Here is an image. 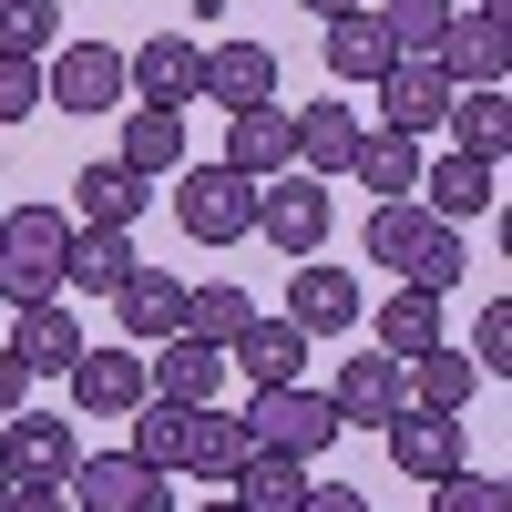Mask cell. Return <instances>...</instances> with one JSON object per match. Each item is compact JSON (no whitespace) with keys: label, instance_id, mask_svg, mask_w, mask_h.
<instances>
[{"label":"cell","instance_id":"cell-22","mask_svg":"<svg viewBox=\"0 0 512 512\" xmlns=\"http://www.w3.org/2000/svg\"><path fill=\"white\" fill-rule=\"evenodd\" d=\"M226 369H246L256 390H287V379H308V328H287V318H246V338L226 349Z\"/></svg>","mask_w":512,"mask_h":512},{"label":"cell","instance_id":"cell-14","mask_svg":"<svg viewBox=\"0 0 512 512\" xmlns=\"http://www.w3.org/2000/svg\"><path fill=\"white\" fill-rule=\"evenodd\" d=\"M195 103H226V113H246V103H277V52H267V41H205Z\"/></svg>","mask_w":512,"mask_h":512},{"label":"cell","instance_id":"cell-17","mask_svg":"<svg viewBox=\"0 0 512 512\" xmlns=\"http://www.w3.org/2000/svg\"><path fill=\"white\" fill-rule=\"evenodd\" d=\"M287 134H297V175H349L359 164V144H369V123H359V103H308V113H287Z\"/></svg>","mask_w":512,"mask_h":512},{"label":"cell","instance_id":"cell-19","mask_svg":"<svg viewBox=\"0 0 512 512\" xmlns=\"http://www.w3.org/2000/svg\"><path fill=\"white\" fill-rule=\"evenodd\" d=\"M277 318H287V328H308V338L359 328V277H349V267H318V256H308V267L287 277V308H277Z\"/></svg>","mask_w":512,"mask_h":512},{"label":"cell","instance_id":"cell-1","mask_svg":"<svg viewBox=\"0 0 512 512\" xmlns=\"http://www.w3.org/2000/svg\"><path fill=\"white\" fill-rule=\"evenodd\" d=\"M236 420H246V441H256V451H287V461H308V451L338 441V410H328V390H308V379H287V390H256Z\"/></svg>","mask_w":512,"mask_h":512},{"label":"cell","instance_id":"cell-38","mask_svg":"<svg viewBox=\"0 0 512 512\" xmlns=\"http://www.w3.org/2000/svg\"><path fill=\"white\" fill-rule=\"evenodd\" d=\"M72 205H11V236H0V246H21V256H52V267H62V256H72Z\"/></svg>","mask_w":512,"mask_h":512},{"label":"cell","instance_id":"cell-18","mask_svg":"<svg viewBox=\"0 0 512 512\" xmlns=\"http://www.w3.org/2000/svg\"><path fill=\"white\" fill-rule=\"evenodd\" d=\"M113 164L134 185H164V175H185V113H164V103H123V144Z\"/></svg>","mask_w":512,"mask_h":512},{"label":"cell","instance_id":"cell-40","mask_svg":"<svg viewBox=\"0 0 512 512\" xmlns=\"http://www.w3.org/2000/svg\"><path fill=\"white\" fill-rule=\"evenodd\" d=\"M431 512H512V492H502V472H451V482H431Z\"/></svg>","mask_w":512,"mask_h":512},{"label":"cell","instance_id":"cell-32","mask_svg":"<svg viewBox=\"0 0 512 512\" xmlns=\"http://www.w3.org/2000/svg\"><path fill=\"white\" fill-rule=\"evenodd\" d=\"M451 154H482V164H502V144H512V103L502 93H451Z\"/></svg>","mask_w":512,"mask_h":512},{"label":"cell","instance_id":"cell-34","mask_svg":"<svg viewBox=\"0 0 512 512\" xmlns=\"http://www.w3.org/2000/svg\"><path fill=\"white\" fill-rule=\"evenodd\" d=\"M62 52V0H0V62H52Z\"/></svg>","mask_w":512,"mask_h":512},{"label":"cell","instance_id":"cell-13","mask_svg":"<svg viewBox=\"0 0 512 512\" xmlns=\"http://www.w3.org/2000/svg\"><path fill=\"white\" fill-rule=\"evenodd\" d=\"M195 72H205V41H195V31H154L144 52H123L134 103H164V113H185V103H195Z\"/></svg>","mask_w":512,"mask_h":512},{"label":"cell","instance_id":"cell-24","mask_svg":"<svg viewBox=\"0 0 512 512\" xmlns=\"http://www.w3.org/2000/svg\"><path fill=\"white\" fill-rule=\"evenodd\" d=\"M134 267H144V246L123 236V226H82V236H72V256H62V277H72L82 297H113Z\"/></svg>","mask_w":512,"mask_h":512},{"label":"cell","instance_id":"cell-49","mask_svg":"<svg viewBox=\"0 0 512 512\" xmlns=\"http://www.w3.org/2000/svg\"><path fill=\"white\" fill-rule=\"evenodd\" d=\"M0 512H11V482H0Z\"/></svg>","mask_w":512,"mask_h":512},{"label":"cell","instance_id":"cell-36","mask_svg":"<svg viewBox=\"0 0 512 512\" xmlns=\"http://www.w3.org/2000/svg\"><path fill=\"white\" fill-rule=\"evenodd\" d=\"M461 277H472V236H461V226H431V236H420V256L400 267V287H420V297H451Z\"/></svg>","mask_w":512,"mask_h":512},{"label":"cell","instance_id":"cell-48","mask_svg":"<svg viewBox=\"0 0 512 512\" xmlns=\"http://www.w3.org/2000/svg\"><path fill=\"white\" fill-rule=\"evenodd\" d=\"M0 236H11V205H0Z\"/></svg>","mask_w":512,"mask_h":512},{"label":"cell","instance_id":"cell-3","mask_svg":"<svg viewBox=\"0 0 512 512\" xmlns=\"http://www.w3.org/2000/svg\"><path fill=\"white\" fill-rule=\"evenodd\" d=\"M82 461V431H62L52 410H11L0 420V482L11 492H62Z\"/></svg>","mask_w":512,"mask_h":512},{"label":"cell","instance_id":"cell-4","mask_svg":"<svg viewBox=\"0 0 512 512\" xmlns=\"http://www.w3.org/2000/svg\"><path fill=\"white\" fill-rule=\"evenodd\" d=\"M62 492L72 512H175V472H144L134 451H82Z\"/></svg>","mask_w":512,"mask_h":512},{"label":"cell","instance_id":"cell-25","mask_svg":"<svg viewBox=\"0 0 512 512\" xmlns=\"http://www.w3.org/2000/svg\"><path fill=\"white\" fill-rule=\"evenodd\" d=\"M400 369H410V410H441V420H461L472 390H482V369L461 359V349H420V359H400Z\"/></svg>","mask_w":512,"mask_h":512},{"label":"cell","instance_id":"cell-43","mask_svg":"<svg viewBox=\"0 0 512 512\" xmlns=\"http://www.w3.org/2000/svg\"><path fill=\"white\" fill-rule=\"evenodd\" d=\"M297 512H369L349 482H308V502H297Z\"/></svg>","mask_w":512,"mask_h":512},{"label":"cell","instance_id":"cell-15","mask_svg":"<svg viewBox=\"0 0 512 512\" xmlns=\"http://www.w3.org/2000/svg\"><path fill=\"white\" fill-rule=\"evenodd\" d=\"M113 318H123V349H164V338H185V277L134 267V277L113 287Z\"/></svg>","mask_w":512,"mask_h":512},{"label":"cell","instance_id":"cell-7","mask_svg":"<svg viewBox=\"0 0 512 512\" xmlns=\"http://www.w3.org/2000/svg\"><path fill=\"white\" fill-rule=\"evenodd\" d=\"M328 410H338V431H379V420L410 410V369L390 349H349L338 379H328Z\"/></svg>","mask_w":512,"mask_h":512},{"label":"cell","instance_id":"cell-21","mask_svg":"<svg viewBox=\"0 0 512 512\" xmlns=\"http://www.w3.org/2000/svg\"><path fill=\"white\" fill-rule=\"evenodd\" d=\"M0 349H11V359H21L31 379H62V369H72L82 349H93V338H82V318H72L62 297H52V308H21V318H11V338H0Z\"/></svg>","mask_w":512,"mask_h":512},{"label":"cell","instance_id":"cell-44","mask_svg":"<svg viewBox=\"0 0 512 512\" xmlns=\"http://www.w3.org/2000/svg\"><path fill=\"white\" fill-rule=\"evenodd\" d=\"M21 400H31V369H21V359H11V349H0V420H11V410H21Z\"/></svg>","mask_w":512,"mask_h":512},{"label":"cell","instance_id":"cell-12","mask_svg":"<svg viewBox=\"0 0 512 512\" xmlns=\"http://www.w3.org/2000/svg\"><path fill=\"white\" fill-rule=\"evenodd\" d=\"M144 390L175 400V410H216L226 400V349H205V338H164V349H144Z\"/></svg>","mask_w":512,"mask_h":512},{"label":"cell","instance_id":"cell-35","mask_svg":"<svg viewBox=\"0 0 512 512\" xmlns=\"http://www.w3.org/2000/svg\"><path fill=\"white\" fill-rule=\"evenodd\" d=\"M420 236H431V216H420V205L400 195V205H369V226H359V246H369V267H410V256H420Z\"/></svg>","mask_w":512,"mask_h":512},{"label":"cell","instance_id":"cell-45","mask_svg":"<svg viewBox=\"0 0 512 512\" xmlns=\"http://www.w3.org/2000/svg\"><path fill=\"white\" fill-rule=\"evenodd\" d=\"M11 512H72V492H11Z\"/></svg>","mask_w":512,"mask_h":512},{"label":"cell","instance_id":"cell-37","mask_svg":"<svg viewBox=\"0 0 512 512\" xmlns=\"http://www.w3.org/2000/svg\"><path fill=\"white\" fill-rule=\"evenodd\" d=\"M369 11H379V31H390L400 62H431V41H441V21L461 11V0H369Z\"/></svg>","mask_w":512,"mask_h":512},{"label":"cell","instance_id":"cell-47","mask_svg":"<svg viewBox=\"0 0 512 512\" xmlns=\"http://www.w3.org/2000/svg\"><path fill=\"white\" fill-rule=\"evenodd\" d=\"M195 512H236V492H216V502H195Z\"/></svg>","mask_w":512,"mask_h":512},{"label":"cell","instance_id":"cell-42","mask_svg":"<svg viewBox=\"0 0 512 512\" xmlns=\"http://www.w3.org/2000/svg\"><path fill=\"white\" fill-rule=\"evenodd\" d=\"M41 113V62H0V123H31Z\"/></svg>","mask_w":512,"mask_h":512},{"label":"cell","instance_id":"cell-41","mask_svg":"<svg viewBox=\"0 0 512 512\" xmlns=\"http://www.w3.org/2000/svg\"><path fill=\"white\" fill-rule=\"evenodd\" d=\"M461 359H472L482 379H502V369H512V308H502V297L472 318V349H461Z\"/></svg>","mask_w":512,"mask_h":512},{"label":"cell","instance_id":"cell-6","mask_svg":"<svg viewBox=\"0 0 512 512\" xmlns=\"http://www.w3.org/2000/svg\"><path fill=\"white\" fill-rule=\"evenodd\" d=\"M123 52L113 41H62L52 62H41V103H62V113H123Z\"/></svg>","mask_w":512,"mask_h":512},{"label":"cell","instance_id":"cell-2","mask_svg":"<svg viewBox=\"0 0 512 512\" xmlns=\"http://www.w3.org/2000/svg\"><path fill=\"white\" fill-rule=\"evenodd\" d=\"M175 226H185L195 246H236V236H256V185L236 175V164H185Z\"/></svg>","mask_w":512,"mask_h":512},{"label":"cell","instance_id":"cell-46","mask_svg":"<svg viewBox=\"0 0 512 512\" xmlns=\"http://www.w3.org/2000/svg\"><path fill=\"white\" fill-rule=\"evenodd\" d=\"M308 21H349V11H369V0H297Z\"/></svg>","mask_w":512,"mask_h":512},{"label":"cell","instance_id":"cell-26","mask_svg":"<svg viewBox=\"0 0 512 512\" xmlns=\"http://www.w3.org/2000/svg\"><path fill=\"white\" fill-rule=\"evenodd\" d=\"M226 492H236V512H297V502H308V461H287V451H246Z\"/></svg>","mask_w":512,"mask_h":512},{"label":"cell","instance_id":"cell-30","mask_svg":"<svg viewBox=\"0 0 512 512\" xmlns=\"http://www.w3.org/2000/svg\"><path fill=\"white\" fill-rule=\"evenodd\" d=\"M400 52H390V31H379V11H349V21H328V72L338 82H379Z\"/></svg>","mask_w":512,"mask_h":512},{"label":"cell","instance_id":"cell-16","mask_svg":"<svg viewBox=\"0 0 512 512\" xmlns=\"http://www.w3.org/2000/svg\"><path fill=\"white\" fill-rule=\"evenodd\" d=\"M369 93H379V113H390V123H379V134H441V113H451V82H441V62H390V72H379L369 82Z\"/></svg>","mask_w":512,"mask_h":512},{"label":"cell","instance_id":"cell-9","mask_svg":"<svg viewBox=\"0 0 512 512\" xmlns=\"http://www.w3.org/2000/svg\"><path fill=\"white\" fill-rule=\"evenodd\" d=\"M420 216L431 226H472V216H492L502 205V164H482V154H441V164H420Z\"/></svg>","mask_w":512,"mask_h":512},{"label":"cell","instance_id":"cell-5","mask_svg":"<svg viewBox=\"0 0 512 512\" xmlns=\"http://www.w3.org/2000/svg\"><path fill=\"white\" fill-rule=\"evenodd\" d=\"M256 236H267L277 256H297V267H308V256L328 246V185H318V175H297V164H287V175H267V185H256Z\"/></svg>","mask_w":512,"mask_h":512},{"label":"cell","instance_id":"cell-33","mask_svg":"<svg viewBox=\"0 0 512 512\" xmlns=\"http://www.w3.org/2000/svg\"><path fill=\"white\" fill-rule=\"evenodd\" d=\"M185 441H195V410L144 400V410H134V441H123V451H134L144 472H185Z\"/></svg>","mask_w":512,"mask_h":512},{"label":"cell","instance_id":"cell-23","mask_svg":"<svg viewBox=\"0 0 512 512\" xmlns=\"http://www.w3.org/2000/svg\"><path fill=\"white\" fill-rule=\"evenodd\" d=\"M134 216H144V185L123 175L113 154H93V164L72 175V226H123V236H134Z\"/></svg>","mask_w":512,"mask_h":512},{"label":"cell","instance_id":"cell-29","mask_svg":"<svg viewBox=\"0 0 512 512\" xmlns=\"http://www.w3.org/2000/svg\"><path fill=\"white\" fill-rule=\"evenodd\" d=\"M246 451H256V441H246V420H236L226 400H216V410H195V441H185V472H205V482H216V492H226Z\"/></svg>","mask_w":512,"mask_h":512},{"label":"cell","instance_id":"cell-28","mask_svg":"<svg viewBox=\"0 0 512 512\" xmlns=\"http://www.w3.org/2000/svg\"><path fill=\"white\" fill-rule=\"evenodd\" d=\"M246 318H256V297H246L236 277L185 287V338H205V349H236V338H246Z\"/></svg>","mask_w":512,"mask_h":512},{"label":"cell","instance_id":"cell-10","mask_svg":"<svg viewBox=\"0 0 512 512\" xmlns=\"http://www.w3.org/2000/svg\"><path fill=\"white\" fill-rule=\"evenodd\" d=\"M62 379H72V410H82V420H134V410L154 400V390H144V349H82Z\"/></svg>","mask_w":512,"mask_h":512},{"label":"cell","instance_id":"cell-39","mask_svg":"<svg viewBox=\"0 0 512 512\" xmlns=\"http://www.w3.org/2000/svg\"><path fill=\"white\" fill-rule=\"evenodd\" d=\"M52 297H62V267H52V256H21V246H0V308H52Z\"/></svg>","mask_w":512,"mask_h":512},{"label":"cell","instance_id":"cell-8","mask_svg":"<svg viewBox=\"0 0 512 512\" xmlns=\"http://www.w3.org/2000/svg\"><path fill=\"white\" fill-rule=\"evenodd\" d=\"M431 62L451 93H502V72H512V21H482V11H451L441 41H431Z\"/></svg>","mask_w":512,"mask_h":512},{"label":"cell","instance_id":"cell-20","mask_svg":"<svg viewBox=\"0 0 512 512\" xmlns=\"http://www.w3.org/2000/svg\"><path fill=\"white\" fill-rule=\"evenodd\" d=\"M216 164H236L246 185L287 175V164H297V134H287V103H246V113H226V154H216Z\"/></svg>","mask_w":512,"mask_h":512},{"label":"cell","instance_id":"cell-27","mask_svg":"<svg viewBox=\"0 0 512 512\" xmlns=\"http://www.w3.org/2000/svg\"><path fill=\"white\" fill-rule=\"evenodd\" d=\"M379 349H390V359H420V349H441V297H420V287H400L390 277V297H379Z\"/></svg>","mask_w":512,"mask_h":512},{"label":"cell","instance_id":"cell-11","mask_svg":"<svg viewBox=\"0 0 512 512\" xmlns=\"http://www.w3.org/2000/svg\"><path fill=\"white\" fill-rule=\"evenodd\" d=\"M390 431V461L410 482H451V472H472V431L461 420H441V410H400V420H379Z\"/></svg>","mask_w":512,"mask_h":512},{"label":"cell","instance_id":"cell-31","mask_svg":"<svg viewBox=\"0 0 512 512\" xmlns=\"http://www.w3.org/2000/svg\"><path fill=\"white\" fill-rule=\"evenodd\" d=\"M349 175L369 185V205H400V195H420V144L410 134H369Z\"/></svg>","mask_w":512,"mask_h":512}]
</instances>
